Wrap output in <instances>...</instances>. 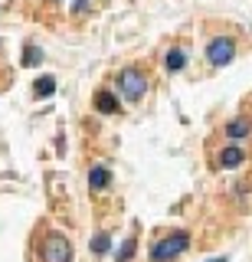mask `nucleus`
Returning <instances> with one entry per match:
<instances>
[{
	"label": "nucleus",
	"instance_id": "obj_1",
	"mask_svg": "<svg viewBox=\"0 0 252 262\" xmlns=\"http://www.w3.org/2000/svg\"><path fill=\"white\" fill-rule=\"evenodd\" d=\"M187 246H190V233L174 229V233H167L164 239H157V243L151 246V262H170V259L180 256Z\"/></svg>",
	"mask_w": 252,
	"mask_h": 262
},
{
	"label": "nucleus",
	"instance_id": "obj_2",
	"mask_svg": "<svg viewBox=\"0 0 252 262\" xmlns=\"http://www.w3.org/2000/svg\"><path fill=\"white\" fill-rule=\"evenodd\" d=\"M118 92L128 98V102H141L144 92H148V72L138 69V66H128V69L118 72Z\"/></svg>",
	"mask_w": 252,
	"mask_h": 262
},
{
	"label": "nucleus",
	"instance_id": "obj_3",
	"mask_svg": "<svg viewBox=\"0 0 252 262\" xmlns=\"http://www.w3.org/2000/svg\"><path fill=\"white\" fill-rule=\"evenodd\" d=\"M39 256H43V262H72V243L66 239V236L53 233V236H46V239H43Z\"/></svg>",
	"mask_w": 252,
	"mask_h": 262
},
{
	"label": "nucleus",
	"instance_id": "obj_4",
	"mask_svg": "<svg viewBox=\"0 0 252 262\" xmlns=\"http://www.w3.org/2000/svg\"><path fill=\"white\" fill-rule=\"evenodd\" d=\"M207 59L210 66H230L236 59V43L230 36H216V39H210V46H207Z\"/></svg>",
	"mask_w": 252,
	"mask_h": 262
},
{
	"label": "nucleus",
	"instance_id": "obj_5",
	"mask_svg": "<svg viewBox=\"0 0 252 262\" xmlns=\"http://www.w3.org/2000/svg\"><path fill=\"white\" fill-rule=\"evenodd\" d=\"M108 187H111L108 164H92V170H88V190H92V193H105Z\"/></svg>",
	"mask_w": 252,
	"mask_h": 262
},
{
	"label": "nucleus",
	"instance_id": "obj_6",
	"mask_svg": "<svg viewBox=\"0 0 252 262\" xmlns=\"http://www.w3.org/2000/svg\"><path fill=\"white\" fill-rule=\"evenodd\" d=\"M249 135H252V118H249V115H236L230 125H226V138H230L233 144L246 141Z\"/></svg>",
	"mask_w": 252,
	"mask_h": 262
},
{
	"label": "nucleus",
	"instance_id": "obj_7",
	"mask_svg": "<svg viewBox=\"0 0 252 262\" xmlns=\"http://www.w3.org/2000/svg\"><path fill=\"white\" fill-rule=\"evenodd\" d=\"M239 164H246V151H242L239 144H230V147H223V151L216 154V167L233 170V167H239Z\"/></svg>",
	"mask_w": 252,
	"mask_h": 262
},
{
	"label": "nucleus",
	"instance_id": "obj_8",
	"mask_svg": "<svg viewBox=\"0 0 252 262\" xmlns=\"http://www.w3.org/2000/svg\"><path fill=\"white\" fill-rule=\"evenodd\" d=\"M187 66V53L180 46H174V49H167V56H164V69L167 72H180Z\"/></svg>",
	"mask_w": 252,
	"mask_h": 262
},
{
	"label": "nucleus",
	"instance_id": "obj_9",
	"mask_svg": "<svg viewBox=\"0 0 252 262\" xmlns=\"http://www.w3.org/2000/svg\"><path fill=\"white\" fill-rule=\"evenodd\" d=\"M95 108H99L102 115H115L118 112V98L102 89V92H95Z\"/></svg>",
	"mask_w": 252,
	"mask_h": 262
},
{
	"label": "nucleus",
	"instance_id": "obj_10",
	"mask_svg": "<svg viewBox=\"0 0 252 262\" xmlns=\"http://www.w3.org/2000/svg\"><path fill=\"white\" fill-rule=\"evenodd\" d=\"M53 92H56V79H53V76L36 79V89H33V95H36V98H50Z\"/></svg>",
	"mask_w": 252,
	"mask_h": 262
},
{
	"label": "nucleus",
	"instance_id": "obj_11",
	"mask_svg": "<svg viewBox=\"0 0 252 262\" xmlns=\"http://www.w3.org/2000/svg\"><path fill=\"white\" fill-rule=\"evenodd\" d=\"M108 246H111V236L108 233H99L92 239V252H95V256H102V252H108Z\"/></svg>",
	"mask_w": 252,
	"mask_h": 262
},
{
	"label": "nucleus",
	"instance_id": "obj_12",
	"mask_svg": "<svg viewBox=\"0 0 252 262\" xmlns=\"http://www.w3.org/2000/svg\"><path fill=\"white\" fill-rule=\"evenodd\" d=\"M23 62H27V66H36V62H43V53H39L36 46H27V49H23Z\"/></svg>",
	"mask_w": 252,
	"mask_h": 262
},
{
	"label": "nucleus",
	"instance_id": "obj_13",
	"mask_svg": "<svg viewBox=\"0 0 252 262\" xmlns=\"http://www.w3.org/2000/svg\"><path fill=\"white\" fill-rule=\"evenodd\" d=\"M131 256H134V236H131V239H125V246L118 249V262H128Z\"/></svg>",
	"mask_w": 252,
	"mask_h": 262
},
{
	"label": "nucleus",
	"instance_id": "obj_14",
	"mask_svg": "<svg viewBox=\"0 0 252 262\" xmlns=\"http://www.w3.org/2000/svg\"><path fill=\"white\" fill-rule=\"evenodd\" d=\"M213 262H226V259H213Z\"/></svg>",
	"mask_w": 252,
	"mask_h": 262
}]
</instances>
